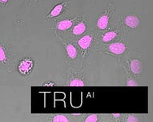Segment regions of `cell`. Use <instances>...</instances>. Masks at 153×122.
<instances>
[{"label": "cell", "mask_w": 153, "mask_h": 122, "mask_svg": "<svg viewBox=\"0 0 153 122\" xmlns=\"http://www.w3.org/2000/svg\"><path fill=\"white\" fill-rule=\"evenodd\" d=\"M7 1H8V0H0V4H2V5H5V4L7 3Z\"/></svg>", "instance_id": "19"}, {"label": "cell", "mask_w": 153, "mask_h": 122, "mask_svg": "<svg viewBox=\"0 0 153 122\" xmlns=\"http://www.w3.org/2000/svg\"><path fill=\"white\" fill-rule=\"evenodd\" d=\"M126 86H129V87H134V86L137 87V86H138L137 79L133 78V77H130V76H128V75H126Z\"/></svg>", "instance_id": "17"}, {"label": "cell", "mask_w": 153, "mask_h": 122, "mask_svg": "<svg viewBox=\"0 0 153 122\" xmlns=\"http://www.w3.org/2000/svg\"><path fill=\"white\" fill-rule=\"evenodd\" d=\"M69 5L70 0H63V2L56 4L51 8L50 12L45 16L44 19L46 21H56L61 19L63 14L67 12Z\"/></svg>", "instance_id": "11"}, {"label": "cell", "mask_w": 153, "mask_h": 122, "mask_svg": "<svg viewBox=\"0 0 153 122\" xmlns=\"http://www.w3.org/2000/svg\"><path fill=\"white\" fill-rule=\"evenodd\" d=\"M95 33L96 32L92 29L84 35L81 36L80 38L76 39L75 41L71 42L77 48L79 57L82 60L85 59L87 56L90 50L95 46Z\"/></svg>", "instance_id": "5"}, {"label": "cell", "mask_w": 153, "mask_h": 122, "mask_svg": "<svg viewBox=\"0 0 153 122\" xmlns=\"http://www.w3.org/2000/svg\"><path fill=\"white\" fill-rule=\"evenodd\" d=\"M121 121H122L129 122H138L143 121V117L141 115H136V114H128V115H122Z\"/></svg>", "instance_id": "16"}, {"label": "cell", "mask_w": 153, "mask_h": 122, "mask_svg": "<svg viewBox=\"0 0 153 122\" xmlns=\"http://www.w3.org/2000/svg\"><path fill=\"white\" fill-rule=\"evenodd\" d=\"M140 24L139 18L135 15L130 14L126 16H117L113 17L109 28H118L128 33H134Z\"/></svg>", "instance_id": "1"}, {"label": "cell", "mask_w": 153, "mask_h": 122, "mask_svg": "<svg viewBox=\"0 0 153 122\" xmlns=\"http://www.w3.org/2000/svg\"><path fill=\"white\" fill-rule=\"evenodd\" d=\"M95 46H97V48H96L97 51L108 55L110 56L116 57L117 59L124 58L127 54V51L129 48L126 39L105 43V44L95 45Z\"/></svg>", "instance_id": "4"}, {"label": "cell", "mask_w": 153, "mask_h": 122, "mask_svg": "<svg viewBox=\"0 0 153 122\" xmlns=\"http://www.w3.org/2000/svg\"><path fill=\"white\" fill-rule=\"evenodd\" d=\"M16 60L17 58L16 59L15 57L12 56V53L4 47V45L0 44V64H2L3 66L11 68L12 71H14Z\"/></svg>", "instance_id": "12"}, {"label": "cell", "mask_w": 153, "mask_h": 122, "mask_svg": "<svg viewBox=\"0 0 153 122\" xmlns=\"http://www.w3.org/2000/svg\"><path fill=\"white\" fill-rule=\"evenodd\" d=\"M16 67L21 78L31 79L37 71V59L33 55H21V58L16 60Z\"/></svg>", "instance_id": "3"}, {"label": "cell", "mask_w": 153, "mask_h": 122, "mask_svg": "<svg viewBox=\"0 0 153 122\" xmlns=\"http://www.w3.org/2000/svg\"><path fill=\"white\" fill-rule=\"evenodd\" d=\"M85 116V115H84ZM106 117V115H100V114H89L86 115L82 120L85 122H96L102 121L103 118Z\"/></svg>", "instance_id": "15"}, {"label": "cell", "mask_w": 153, "mask_h": 122, "mask_svg": "<svg viewBox=\"0 0 153 122\" xmlns=\"http://www.w3.org/2000/svg\"><path fill=\"white\" fill-rule=\"evenodd\" d=\"M116 6L112 3H108L106 8L100 13L96 22V32H100L108 29L112 19L114 17Z\"/></svg>", "instance_id": "8"}, {"label": "cell", "mask_w": 153, "mask_h": 122, "mask_svg": "<svg viewBox=\"0 0 153 122\" xmlns=\"http://www.w3.org/2000/svg\"><path fill=\"white\" fill-rule=\"evenodd\" d=\"M61 39V38H59ZM63 44L65 46V52H66V57H65V63L67 64H72L74 61H76L78 57H79V53L77 51V48L73 42L69 41H66L64 39H61Z\"/></svg>", "instance_id": "13"}, {"label": "cell", "mask_w": 153, "mask_h": 122, "mask_svg": "<svg viewBox=\"0 0 153 122\" xmlns=\"http://www.w3.org/2000/svg\"><path fill=\"white\" fill-rule=\"evenodd\" d=\"M91 30H92V28L91 26L88 16L79 15V17L76 21V23L74 24V26L72 27V29L65 36L59 38L64 39L69 42H74Z\"/></svg>", "instance_id": "2"}, {"label": "cell", "mask_w": 153, "mask_h": 122, "mask_svg": "<svg viewBox=\"0 0 153 122\" xmlns=\"http://www.w3.org/2000/svg\"><path fill=\"white\" fill-rule=\"evenodd\" d=\"M65 86L69 87H84L85 86V78L82 69L81 68H71L68 72L64 81Z\"/></svg>", "instance_id": "9"}, {"label": "cell", "mask_w": 153, "mask_h": 122, "mask_svg": "<svg viewBox=\"0 0 153 122\" xmlns=\"http://www.w3.org/2000/svg\"><path fill=\"white\" fill-rule=\"evenodd\" d=\"M78 17H79V15L59 20L56 22L55 27L52 29L53 33H56L57 38H62L72 29V27L76 23Z\"/></svg>", "instance_id": "10"}, {"label": "cell", "mask_w": 153, "mask_h": 122, "mask_svg": "<svg viewBox=\"0 0 153 122\" xmlns=\"http://www.w3.org/2000/svg\"><path fill=\"white\" fill-rule=\"evenodd\" d=\"M42 118L41 121L47 122H68L74 121V118H76L72 114L70 115H63V114H50V115H43L40 116Z\"/></svg>", "instance_id": "14"}, {"label": "cell", "mask_w": 153, "mask_h": 122, "mask_svg": "<svg viewBox=\"0 0 153 122\" xmlns=\"http://www.w3.org/2000/svg\"><path fill=\"white\" fill-rule=\"evenodd\" d=\"M39 0H24V5L25 7H29V8H33L35 7L36 4L38 3Z\"/></svg>", "instance_id": "18"}, {"label": "cell", "mask_w": 153, "mask_h": 122, "mask_svg": "<svg viewBox=\"0 0 153 122\" xmlns=\"http://www.w3.org/2000/svg\"><path fill=\"white\" fill-rule=\"evenodd\" d=\"M96 32V31H95ZM127 34L123 30L118 28H108L106 30L96 32L95 33V45L105 44L126 39Z\"/></svg>", "instance_id": "6"}, {"label": "cell", "mask_w": 153, "mask_h": 122, "mask_svg": "<svg viewBox=\"0 0 153 122\" xmlns=\"http://www.w3.org/2000/svg\"><path fill=\"white\" fill-rule=\"evenodd\" d=\"M125 61H124V69L126 72V75L133 77L135 79L141 78L143 72V62L141 57L138 55H125Z\"/></svg>", "instance_id": "7"}]
</instances>
